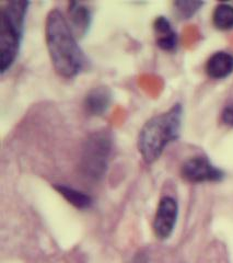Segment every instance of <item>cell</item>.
<instances>
[{
  "instance_id": "obj_2",
  "label": "cell",
  "mask_w": 233,
  "mask_h": 263,
  "mask_svg": "<svg viewBox=\"0 0 233 263\" xmlns=\"http://www.w3.org/2000/svg\"><path fill=\"white\" fill-rule=\"evenodd\" d=\"M183 122V105L173 104L163 113L149 119L141 127L137 146L141 157L147 163H153L161 157L171 143L178 141Z\"/></svg>"
},
{
  "instance_id": "obj_14",
  "label": "cell",
  "mask_w": 233,
  "mask_h": 263,
  "mask_svg": "<svg viewBox=\"0 0 233 263\" xmlns=\"http://www.w3.org/2000/svg\"><path fill=\"white\" fill-rule=\"evenodd\" d=\"M221 122L226 126L233 127V101L223 108L221 112Z\"/></svg>"
},
{
  "instance_id": "obj_10",
  "label": "cell",
  "mask_w": 233,
  "mask_h": 263,
  "mask_svg": "<svg viewBox=\"0 0 233 263\" xmlns=\"http://www.w3.org/2000/svg\"><path fill=\"white\" fill-rule=\"evenodd\" d=\"M205 70L207 76L211 79L221 80L228 78L233 72V55L224 51L213 53L208 59Z\"/></svg>"
},
{
  "instance_id": "obj_11",
  "label": "cell",
  "mask_w": 233,
  "mask_h": 263,
  "mask_svg": "<svg viewBox=\"0 0 233 263\" xmlns=\"http://www.w3.org/2000/svg\"><path fill=\"white\" fill-rule=\"evenodd\" d=\"M54 187L66 201L78 210L90 209L91 205L93 203L92 197H91L89 194L82 192L80 190H77V189L74 187L65 185V184H56Z\"/></svg>"
},
{
  "instance_id": "obj_1",
  "label": "cell",
  "mask_w": 233,
  "mask_h": 263,
  "mask_svg": "<svg viewBox=\"0 0 233 263\" xmlns=\"http://www.w3.org/2000/svg\"><path fill=\"white\" fill-rule=\"evenodd\" d=\"M45 41L53 67L61 77L70 79L85 69V52L73 34L67 16L56 8L46 16Z\"/></svg>"
},
{
  "instance_id": "obj_5",
  "label": "cell",
  "mask_w": 233,
  "mask_h": 263,
  "mask_svg": "<svg viewBox=\"0 0 233 263\" xmlns=\"http://www.w3.org/2000/svg\"><path fill=\"white\" fill-rule=\"evenodd\" d=\"M181 176L190 183H205L220 182L226 175L206 156H195L182 164Z\"/></svg>"
},
{
  "instance_id": "obj_12",
  "label": "cell",
  "mask_w": 233,
  "mask_h": 263,
  "mask_svg": "<svg viewBox=\"0 0 233 263\" xmlns=\"http://www.w3.org/2000/svg\"><path fill=\"white\" fill-rule=\"evenodd\" d=\"M213 27L220 31L233 29V6L229 4H219L216 6L212 13Z\"/></svg>"
},
{
  "instance_id": "obj_8",
  "label": "cell",
  "mask_w": 233,
  "mask_h": 263,
  "mask_svg": "<svg viewBox=\"0 0 233 263\" xmlns=\"http://www.w3.org/2000/svg\"><path fill=\"white\" fill-rule=\"evenodd\" d=\"M112 102V91L105 86L89 90L83 99V108L90 117H101L109 110Z\"/></svg>"
},
{
  "instance_id": "obj_13",
  "label": "cell",
  "mask_w": 233,
  "mask_h": 263,
  "mask_svg": "<svg viewBox=\"0 0 233 263\" xmlns=\"http://www.w3.org/2000/svg\"><path fill=\"white\" fill-rule=\"evenodd\" d=\"M173 6L179 18L187 20L201 10V8L204 6V3L192 2V0H189V2L188 0H180V2L173 3Z\"/></svg>"
},
{
  "instance_id": "obj_7",
  "label": "cell",
  "mask_w": 233,
  "mask_h": 263,
  "mask_svg": "<svg viewBox=\"0 0 233 263\" xmlns=\"http://www.w3.org/2000/svg\"><path fill=\"white\" fill-rule=\"evenodd\" d=\"M67 20L77 39L85 37L92 24V11L81 3H69L67 9Z\"/></svg>"
},
{
  "instance_id": "obj_9",
  "label": "cell",
  "mask_w": 233,
  "mask_h": 263,
  "mask_svg": "<svg viewBox=\"0 0 233 263\" xmlns=\"http://www.w3.org/2000/svg\"><path fill=\"white\" fill-rule=\"evenodd\" d=\"M153 30L156 33V43L158 47L164 52L176 51L179 44V37L168 18L163 15L157 16L153 22Z\"/></svg>"
},
{
  "instance_id": "obj_3",
  "label": "cell",
  "mask_w": 233,
  "mask_h": 263,
  "mask_svg": "<svg viewBox=\"0 0 233 263\" xmlns=\"http://www.w3.org/2000/svg\"><path fill=\"white\" fill-rule=\"evenodd\" d=\"M30 3L12 0L0 9V72L5 75L18 59Z\"/></svg>"
},
{
  "instance_id": "obj_6",
  "label": "cell",
  "mask_w": 233,
  "mask_h": 263,
  "mask_svg": "<svg viewBox=\"0 0 233 263\" xmlns=\"http://www.w3.org/2000/svg\"><path fill=\"white\" fill-rule=\"evenodd\" d=\"M179 217V204L172 196H163L158 204L153 219V232L158 239H169Z\"/></svg>"
},
{
  "instance_id": "obj_4",
  "label": "cell",
  "mask_w": 233,
  "mask_h": 263,
  "mask_svg": "<svg viewBox=\"0 0 233 263\" xmlns=\"http://www.w3.org/2000/svg\"><path fill=\"white\" fill-rule=\"evenodd\" d=\"M112 152V137L105 129L91 134L83 145L80 171L89 180L99 181L106 174Z\"/></svg>"
}]
</instances>
